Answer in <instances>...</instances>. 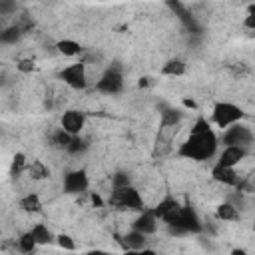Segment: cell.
Masks as SVG:
<instances>
[{"instance_id":"5","label":"cell","mask_w":255,"mask_h":255,"mask_svg":"<svg viewBox=\"0 0 255 255\" xmlns=\"http://www.w3.org/2000/svg\"><path fill=\"white\" fill-rule=\"evenodd\" d=\"M84 124H86V120H84V114L82 112H78V110H68V112H64L62 114V120H60V129H64L68 135H72V137H76L82 129H84Z\"/></svg>"},{"instance_id":"2","label":"cell","mask_w":255,"mask_h":255,"mask_svg":"<svg viewBox=\"0 0 255 255\" xmlns=\"http://www.w3.org/2000/svg\"><path fill=\"white\" fill-rule=\"evenodd\" d=\"M241 118H243V110L239 106L231 104V102H219V104H215L213 114H211L213 124L217 128H221V129H227L229 126L237 124Z\"/></svg>"},{"instance_id":"27","label":"cell","mask_w":255,"mask_h":255,"mask_svg":"<svg viewBox=\"0 0 255 255\" xmlns=\"http://www.w3.org/2000/svg\"><path fill=\"white\" fill-rule=\"evenodd\" d=\"M231 255H247V253H245V251H241V249H235Z\"/></svg>"},{"instance_id":"17","label":"cell","mask_w":255,"mask_h":255,"mask_svg":"<svg viewBox=\"0 0 255 255\" xmlns=\"http://www.w3.org/2000/svg\"><path fill=\"white\" fill-rule=\"evenodd\" d=\"M183 74H185V64L181 60H169L161 66V76L175 78V76H183Z\"/></svg>"},{"instance_id":"15","label":"cell","mask_w":255,"mask_h":255,"mask_svg":"<svg viewBox=\"0 0 255 255\" xmlns=\"http://www.w3.org/2000/svg\"><path fill=\"white\" fill-rule=\"evenodd\" d=\"M18 205H20V209L26 211V213H38V211L42 209V201H40V197H38L36 193H26V195L18 201Z\"/></svg>"},{"instance_id":"12","label":"cell","mask_w":255,"mask_h":255,"mask_svg":"<svg viewBox=\"0 0 255 255\" xmlns=\"http://www.w3.org/2000/svg\"><path fill=\"white\" fill-rule=\"evenodd\" d=\"M56 48H58L60 54H64V56H68V58H74V56H78V54L82 52L80 42H76V40H72V38L58 40V42H56Z\"/></svg>"},{"instance_id":"21","label":"cell","mask_w":255,"mask_h":255,"mask_svg":"<svg viewBox=\"0 0 255 255\" xmlns=\"http://www.w3.org/2000/svg\"><path fill=\"white\" fill-rule=\"evenodd\" d=\"M54 241H56L62 249H66V251H74V249H76V241H74L68 233H60V235H56Z\"/></svg>"},{"instance_id":"10","label":"cell","mask_w":255,"mask_h":255,"mask_svg":"<svg viewBox=\"0 0 255 255\" xmlns=\"http://www.w3.org/2000/svg\"><path fill=\"white\" fill-rule=\"evenodd\" d=\"M120 88H122V76L118 72H108L98 82V90H102L106 94H116V92H120Z\"/></svg>"},{"instance_id":"19","label":"cell","mask_w":255,"mask_h":255,"mask_svg":"<svg viewBox=\"0 0 255 255\" xmlns=\"http://www.w3.org/2000/svg\"><path fill=\"white\" fill-rule=\"evenodd\" d=\"M26 165H28V159L22 151H18L14 157H12V175H20L22 171H26Z\"/></svg>"},{"instance_id":"13","label":"cell","mask_w":255,"mask_h":255,"mask_svg":"<svg viewBox=\"0 0 255 255\" xmlns=\"http://www.w3.org/2000/svg\"><path fill=\"white\" fill-rule=\"evenodd\" d=\"M26 173L30 175V179L38 181V179H46V177L50 175V169H48V165H46L44 161L34 159L32 163H28V165H26Z\"/></svg>"},{"instance_id":"23","label":"cell","mask_w":255,"mask_h":255,"mask_svg":"<svg viewBox=\"0 0 255 255\" xmlns=\"http://www.w3.org/2000/svg\"><path fill=\"white\" fill-rule=\"evenodd\" d=\"M92 203H94L96 207H102V203H104V201H102V197H100L98 193H92Z\"/></svg>"},{"instance_id":"4","label":"cell","mask_w":255,"mask_h":255,"mask_svg":"<svg viewBox=\"0 0 255 255\" xmlns=\"http://www.w3.org/2000/svg\"><path fill=\"white\" fill-rule=\"evenodd\" d=\"M60 78H62V80H64V84H68L70 88H74V90H84V88L88 86L86 64L76 62V64L66 66V68L60 72Z\"/></svg>"},{"instance_id":"14","label":"cell","mask_w":255,"mask_h":255,"mask_svg":"<svg viewBox=\"0 0 255 255\" xmlns=\"http://www.w3.org/2000/svg\"><path fill=\"white\" fill-rule=\"evenodd\" d=\"M133 229L147 235V233H153L155 231V215L153 213H143L137 217V221L133 223Z\"/></svg>"},{"instance_id":"25","label":"cell","mask_w":255,"mask_h":255,"mask_svg":"<svg viewBox=\"0 0 255 255\" xmlns=\"http://www.w3.org/2000/svg\"><path fill=\"white\" fill-rule=\"evenodd\" d=\"M183 106H185V108H195V102L189 100V98H185V100H183Z\"/></svg>"},{"instance_id":"9","label":"cell","mask_w":255,"mask_h":255,"mask_svg":"<svg viewBox=\"0 0 255 255\" xmlns=\"http://www.w3.org/2000/svg\"><path fill=\"white\" fill-rule=\"evenodd\" d=\"M211 175L217 183H223V185H237L239 183V173L233 167H225V165L215 163L211 169Z\"/></svg>"},{"instance_id":"1","label":"cell","mask_w":255,"mask_h":255,"mask_svg":"<svg viewBox=\"0 0 255 255\" xmlns=\"http://www.w3.org/2000/svg\"><path fill=\"white\" fill-rule=\"evenodd\" d=\"M217 147V137L213 133V129H203V131H191L189 137L181 143L179 147V155L187 157V159H209L215 153Z\"/></svg>"},{"instance_id":"20","label":"cell","mask_w":255,"mask_h":255,"mask_svg":"<svg viewBox=\"0 0 255 255\" xmlns=\"http://www.w3.org/2000/svg\"><path fill=\"white\" fill-rule=\"evenodd\" d=\"M18 247H20L22 253H32L38 245L34 243V239H32V235H30V231H28V233L20 235V239H18Z\"/></svg>"},{"instance_id":"7","label":"cell","mask_w":255,"mask_h":255,"mask_svg":"<svg viewBox=\"0 0 255 255\" xmlns=\"http://www.w3.org/2000/svg\"><path fill=\"white\" fill-rule=\"evenodd\" d=\"M64 189L68 193H82L88 189V175L84 171H70L64 177Z\"/></svg>"},{"instance_id":"22","label":"cell","mask_w":255,"mask_h":255,"mask_svg":"<svg viewBox=\"0 0 255 255\" xmlns=\"http://www.w3.org/2000/svg\"><path fill=\"white\" fill-rule=\"evenodd\" d=\"M16 68H18L22 74H30V72L34 70V60H28V58H26V60H20V62L16 64Z\"/></svg>"},{"instance_id":"11","label":"cell","mask_w":255,"mask_h":255,"mask_svg":"<svg viewBox=\"0 0 255 255\" xmlns=\"http://www.w3.org/2000/svg\"><path fill=\"white\" fill-rule=\"evenodd\" d=\"M30 235H32V239H34L36 245H50V243H54V237H56V235L48 229V225H44V223L32 225Z\"/></svg>"},{"instance_id":"28","label":"cell","mask_w":255,"mask_h":255,"mask_svg":"<svg viewBox=\"0 0 255 255\" xmlns=\"http://www.w3.org/2000/svg\"><path fill=\"white\" fill-rule=\"evenodd\" d=\"M0 235H2V229H0Z\"/></svg>"},{"instance_id":"26","label":"cell","mask_w":255,"mask_h":255,"mask_svg":"<svg viewBox=\"0 0 255 255\" xmlns=\"http://www.w3.org/2000/svg\"><path fill=\"white\" fill-rule=\"evenodd\" d=\"M86 255H106V253H104V251H98V249H96V251H88Z\"/></svg>"},{"instance_id":"18","label":"cell","mask_w":255,"mask_h":255,"mask_svg":"<svg viewBox=\"0 0 255 255\" xmlns=\"http://www.w3.org/2000/svg\"><path fill=\"white\" fill-rule=\"evenodd\" d=\"M217 217L219 219H223V221H235L237 217H239V213H237V209L231 205V203H221V205H217Z\"/></svg>"},{"instance_id":"3","label":"cell","mask_w":255,"mask_h":255,"mask_svg":"<svg viewBox=\"0 0 255 255\" xmlns=\"http://www.w3.org/2000/svg\"><path fill=\"white\" fill-rule=\"evenodd\" d=\"M110 201H112L114 205H118V207L129 209V211H141V209H143V199H141L139 191L133 189V187H129V185L116 187Z\"/></svg>"},{"instance_id":"16","label":"cell","mask_w":255,"mask_h":255,"mask_svg":"<svg viewBox=\"0 0 255 255\" xmlns=\"http://www.w3.org/2000/svg\"><path fill=\"white\" fill-rule=\"evenodd\" d=\"M143 245H145V235L143 233H139V231L133 229L131 233L126 235V249L128 251H141Z\"/></svg>"},{"instance_id":"6","label":"cell","mask_w":255,"mask_h":255,"mask_svg":"<svg viewBox=\"0 0 255 255\" xmlns=\"http://www.w3.org/2000/svg\"><path fill=\"white\" fill-rule=\"evenodd\" d=\"M245 157H247V149H245V147H241V145H225L223 151L219 153L217 163L235 169V165H239Z\"/></svg>"},{"instance_id":"8","label":"cell","mask_w":255,"mask_h":255,"mask_svg":"<svg viewBox=\"0 0 255 255\" xmlns=\"http://www.w3.org/2000/svg\"><path fill=\"white\" fill-rule=\"evenodd\" d=\"M251 139V133L247 128L239 126V124H233L227 128V133H225V143L227 145H241L245 147V143Z\"/></svg>"},{"instance_id":"24","label":"cell","mask_w":255,"mask_h":255,"mask_svg":"<svg viewBox=\"0 0 255 255\" xmlns=\"http://www.w3.org/2000/svg\"><path fill=\"white\" fill-rule=\"evenodd\" d=\"M126 255H153V253H149V251H128Z\"/></svg>"}]
</instances>
